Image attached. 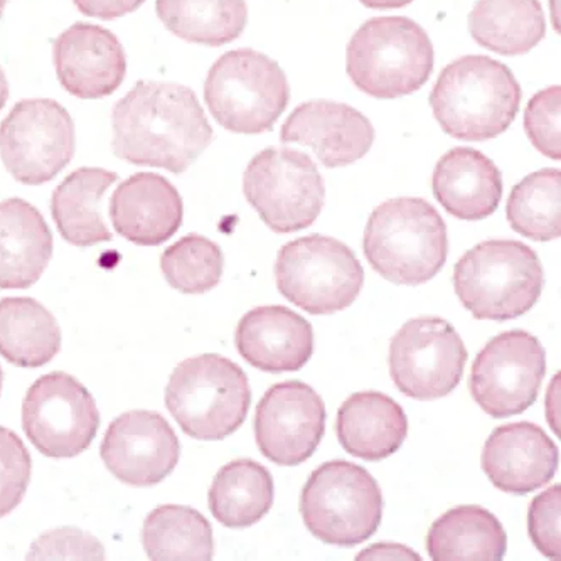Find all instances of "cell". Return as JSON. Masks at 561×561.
<instances>
[{
	"instance_id": "obj_40",
	"label": "cell",
	"mask_w": 561,
	"mask_h": 561,
	"mask_svg": "<svg viewBox=\"0 0 561 561\" xmlns=\"http://www.w3.org/2000/svg\"><path fill=\"white\" fill-rule=\"evenodd\" d=\"M369 9H400L412 4L413 0H359Z\"/></svg>"
},
{
	"instance_id": "obj_17",
	"label": "cell",
	"mask_w": 561,
	"mask_h": 561,
	"mask_svg": "<svg viewBox=\"0 0 561 561\" xmlns=\"http://www.w3.org/2000/svg\"><path fill=\"white\" fill-rule=\"evenodd\" d=\"M56 75L66 92L83 100L117 92L127 75L121 41L108 30L77 22L53 44Z\"/></svg>"
},
{
	"instance_id": "obj_21",
	"label": "cell",
	"mask_w": 561,
	"mask_h": 561,
	"mask_svg": "<svg viewBox=\"0 0 561 561\" xmlns=\"http://www.w3.org/2000/svg\"><path fill=\"white\" fill-rule=\"evenodd\" d=\"M234 343L244 362L262 371H299L312 357L313 331L287 307H256L241 318Z\"/></svg>"
},
{
	"instance_id": "obj_41",
	"label": "cell",
	"mask_w": 561,
	"mask_h": 561,
	"mask_svg": "<svg viewBox=\"0 0 561 561\" xmlns=\"http://www.w3.org/2000/svg\"><path fill=\"white\" fill-rule=\"evenodd\" d=\"M554 398L557 400H553V381H551L547 401L548 422H550L551 428L557 432V435H560V426H558V394Z\"/></svg>"
},
{
	"instance_id": "obj_38",
	"label": "cell",
	"mask_w": 561,
	"mask_h": 561,
	"mask_svg": "<svg viewBox=\"0 0 561 561\" xmlns=\"http://www.w3.org/2000/svg\"><path fill=\"white\" fill-rule=\"evenodd\" d=\"M73 2L84 15L112 21L137 11L146 0H73Z\"/></svg>"
},
{
	"instance_id": "obj_31",
	"label": "cell",
	"mask_w": 561,
	"mask_h": 561,
	"mask_svg": "<svg viewBox=\"0 0 561 561\" xmlns=\"http://www.w3.org/2000/svg\"><path fill=\"white\" fill-rule=\"evenodd\" d=\"M142 541L150 560H213L215 557L211 525L190 506L156 507L144 523Z\"/></svg>"
},
{
	"instance_id": "obj_7",
	"label": "cell",
	"mask_w": 561,
	"mask_h": 561,
	"mask_svg": "<svg viewBox=\"0 0 561 561\" xmlns=\"http://www.w3.org/2000/svg\"><path fill=\"white\" fill-rule=\"evenodd\" d=\"M205 100L215 121L243 136L268 131L290 100L277 61L253 49L225 53L209 70Z\"/></svg>"
},
{
	"instance_id": "obj_30",
	"label": "cell",
	"mask_w": 561,
	"mask_h": 561,
	"mask_svg": "<svg viewBox=\"0 0 561 561\" xmlns=\"http://www.w3.org/2000/svg\"><path fill=\"white\" fill-rule=\"evenodd\" d=\"M156 11L175 36L213 48L238 39L249 22L244 0H156Z\"/></svg>"
},
{
	"instance_id": "obj_25",
	"label": "cell",
	"mask_w": 561,
	"mask_h": 561,
	"mask_svg": "<svg viewBox=\"0 0 561 561\" xmlns=\"http://www.w3.org/2000/svg\"><path fill=\"white\" fill-rule=\"evenodd\" d=\"M117 172L81 168L56 187L51 213L59 233L75 247H95L112 241L102 215V199L117 183Z\"/></svg>"
},
{
	"instance_id": "obj_4",
	"label": "cell",
	"mask_w": 561,
	"mask_h": 561,
	"mask_svg": "<svg viewBox=\"0 0 561 561\" xmlns=\"http://www.w3.org/2000/svg\"><path fill=\"white\" fill-rule=\"evenodd\" d=\"M543 285L540 259L519 241L479 243L454 268L457 297L479 321L522 318L538 302Z\"/></svg>"
},
{
	"instance_id": "obj_36",
	"label": "cell",
	"mask_w": 561,
	"mask_h": 561,
	"mask_svg": "<svg viewBox=\"0 0 561 561\" xmlns=\"http://www.w3.org/2000/svg\"><path fill=\"white\" fill-rule=\"evenodd\" d=\"M27 560H105V548L95 536L78 528L44 533L27 551Z\"/></svg>"
},
{
	"instance_id": "obj_14",
	"label": "cell",
	"mask_w": 561,
	"mask_h": 561,
	"mask_svg": "<svg viewBox=\"0 0 561 561\" xmlns=\"http://www.w3.org/2000/svg\"><path fill=\"white\" fill-rule=\"evenodd\" d=\"M467 357L466 344L450 322L432 316L413 319L391 340V379L413 400H438L459 387Z\"/></svg>"
},
{
	"instance_id": "obj_1",
	"label": "cell",
	"mask_w": 561,
	"mask_h": 561,
	"mask_svg": "<svg viewBox=\"0 0 561 561\" xmlns=\"http://www.w3.org/2000/svg\"><path fill=\"white\" fill-rule=\"evenodd\" d=\"M114 152L134 165L183 174L213 140V128L191 88L139 81L115 105Z\"/></svg>"
},
{
	"instance_id": "obj_35",
	"label": "cell",
	"mask_w": 561,
	"mask_h": 561,
	"mask_svg": "<svg viewBox=\"0 0 561 561\" xmlns=\"http://www.w3.org/2000/svg\"><path fill=\"white\" fill-rule=\"evenodd\" d=\"M560 87H550L529 100L525 128L533 146L543 156L560 161Z\"/></svg>"
},
{
	"instance_id": "obj_20",
	"label": "cell",
	"mask_w": 561,
	"mask_h": 561,
	"mask_svg": "<svg viewBox=\"0 0 561 561\" xmlns=\"http://www.w3.org/2000/svg\"><path fill=\"white\" fill-rule=\"evenodd\" d=\"M181 194L168 179L152 172L131 175L115 190L110 218L130 243L157 247L171 240L183 225Z\"/></svg>"
},
{
	"instance_id": "obj_33",
	"label": "cell",
	"mask_w": 561,
	"mask_h": 561,
	"mask_svg": "<svg viewBox=\"0 0 561 561\" xmlns=\"http://www.w3.org/2000/svg\"><path fill=\"white\" fill-rule=\"evenodd\" d=\"M222 259L218 243L203 234H187L171 244L161 259L162 274L175 290L199 296L221 280Z\"/></svg>"
},
{
	"instance_id": "obj_26",
	"label": "cell",
	"mask_w": 561,
	"mask_h": 561,
	"mask_svg": "<svg viewBox=\"0 0 561 561\" xmlns=\"http://www.w3.org/2000/svg\"><path fill=\"white\" fill-rule=\"evenodd\" d=\"M426 550L435 561H500L506 554L507 536L491 511L467 504L432 525Z\"/></svg>"
},
{
	"instance_id": "obj_22",
	"label": "cell",
	"mask_w": 561,
	"mask_h": 561,
	"mask_svg": "<svg viewBox=\"0 0 561 561\" xmlns=\"http://www.w3.org/2000/svg\"><path fill=\"white\" fill-rule=\"evenodd\" d=\"M432 187L445 211L466 221H479L500 208L503 175L484 153L456 147L437 162Z\"/></svg>"
},
{
	"instance_id": "obj_32",
	"label": "cell",
	"mask_w": 561,
	"mask_h": 561,
	"mask_svg": "<svg viewBox=\"0 0 561 561\" xmlns=\"http://www.w3.org/2000/svg\"><path fill=\"white\" fill-rule=\"evenodd\" d=\"M560 169H541L511 191L506 215L516 233L535 241L560 238Z\"/></svg>"
},
{
	"instance_id": "obj_44",
	"label": "cell",
	"mask_w": 561,
	"mask_h": 561,
	"mask_svg": "<svg viewBox=\"0 0 561 561\" xmlns=\"http://www.w3.org/2000/svg\"><path fill=\"white\" fill-rule=\"evenodd\" d=\"M2 378H4V375H2V368H0V391H2Z\"/></svg>"
},
{
	"instance_id": "obj_3",
	"label": "cell",
	"mask_w": 561,
	"mask_h": 561,
	"mask_svg": "<svg viewBox=\"0 0 561 561\" xmlns=\"http://www.w3.org/2000/svg\"><path fill=\"white\" fill-rule=\"evenodd\" d=\"M365 255L373 271L391 284H426L447 262V227L425 199L387 201L369 216Z\"/></svg>"
},
{
	"instance_id": "obj_42",
	"label": "cell",
	"mask_w": 561,
	"mask_h": 561,
	"mask_svg": "<svg viewBox=\"0 0 561 561\" xmlns=\"http://www.w3.org/2000/svg\"><path fill=\"white\" fill-rule=\"evenodd\" d=\"M9 99V83L5 78L4 71L0 68V110L4 108L5 103Z\"/></svg>"
},
{
	"instance_id": "obj_12",
	"label": "cell",
	"mask_w": 561,
	"mask_h": 561,
	"mask_svg": "<svg viewBox=\"0 0 561 561\" xmlns=\"http://www.w3.org/2000/svg\"><path fill=\"white\" fill-rule=\"evenodd\" d=\"M100 413L92 393L62 371L41 376L22 403V428L49 459H73L95 440Z\"/></svg>"
},
{
	"instance_id": "obj_8",
	"label": "cell",
	"mask_w": 561,
	"mask_h": 561,
	"mask_svg": "<svg viewBox=\"0 0 561 561\" xmlns=\"http://www.w3.org/2000/svg\"><path fill=\"white\" fill-rule=\"evenodd\" d=\"M307 529L335 547L369 540L383 516V496L368 470L346 460H331L313 470L300 497Z\"/></svg>"
},
{
	"instance_id": "obj_18",
	"label": "cell",
	"mask_w": 561,
	"mask_h": 561,
	"mask_svg": "<svg viewBox=\"0 0 561 561\" xmlns=\"http://www.w3.org/2000/svg\"><path fill=\"white\" fill-rule=\"evenodd\" d=\"M280 140L310 147L325 168H346L369 152L375 128L353 106L312 100L294 110L282 127Z\"/></svg>"
},
{
	"instance_id": "obj_13",
	"label": "cell",
	"mask_w": 561,
	"mask_h": 561,
	"mask_svg": "<svg viewBox=\"0 0 561 561\" xmlns=\"http://www.w3.org/2000/svg\"><path fill=\"white\" fill-rule=\"evenodd\" d=\"M547 373V353L529 332H503L489 341L470 371V394L492 419H510L535 403Z\"/></svg>"
},
{
	"instance_id": "obj_2",
	"label": "cell",
	"mask_w": 561,
	"mask_h": 561,
	"mask_svg": "<svg viewBox=\"0 0 561 561\" xmlns=\"http://www.w3.org/2000/svg\"><path fill=\"white\" fill-rule=\"evenodd\" d=\"M431 105L447 136L482 142L501 136L513 124L522 105V87L503 62L463 56L442 71Z\"/></svg>"
},
{
	"instance_id": "obj_6",
	"label": "cell",
	"mask_w": 561,
	"mask_h": 561,
	"mask_svg": "<svg viewBox=\"0 0 561 561\" xmlns=\"http://www.w3.org/2000/svg\"><path fill=\"white\" fill-rule=\"evenodd\" d=\"M434 61L431 37L409 18L369 19L347 46V75L375 99L419 92L431 78Z\"/></svg>"
},
{
	"instance_id": "obj_34",
	"label": "cell",
	"mask_w": 561,
	"mask_h": 561,
	"mask_svg": "<svg viewBox=\"0 0 561 561\" xmlns=\"http://www.w3.org/2000/svg\"><path fill=\"white\" fill-rule=\"evenodd\" d=\"M30 453L14 432L0 426V518L21 504L31 481Z\"/></svg>"
},
{
	"instance_id": "obj_28",
	"label": "cell",
	"mask_w": 561,
	"mask_h": 561,
	"mask_svg": "<svg viewBox=\"0 0 561 561\" xmlns=\"http://www.w3.org/2000/svg\"><path fill=\"white\" fill-rule=\"evenodd\" d=\"M474 41L504 56L526 55L547 33L538 0H478L469 15Z\"/></svg>"
},
{
	"instance_id": "obj_39",
	"label": "cell",
	"mask_w": 561,
	"mask_h": 561,
	"mask_svg": "<svg viewBox=\"0 0 561 561\" xmlns=\"http://www.w3.org/2000/svg\"><path fill=\"white\" fill-rule=\"evenodd\" d=\"M356 560H422V557L403 545L379 543L363 550Z\"/></svg>"
},
{
	"instance_id": "obj_29",
	"label": "cell",
	"mask_w": 561,
	"mask_h": 561,
	"mask_svg": "<svg viewBox=\"0 0 561 561\" xmlns=\"http://www.w3.org/2000/svg\"><path fill=\"white\" fill-rule=\"evenodd\" d=\"M274 506L271 472L250 459H238L219 469L209 489V510L227 528H250Z\"/></svg>"
},
{
	"instance_id": "obj_10",
	"label": "cell",
	"mask_w": 561,
	"mask_h": 561,
	"mask_svg": "<svg viewBox=\"0 0 561 561\" xmlns=\"http://www.w3.org/2000/svg\"><path fill=\"white\" fill-rule=\"evenodd\" d=\"M243 193L275 233L306 230L321 215L324 183L316 162L294 149L262 150L243 175Z\"/></svg>"
},
{
	"instance_id": "obj_27",
	"label": "cell",
	"mask_w": 561,
	"mask_h": 561,
	"mask_svg": "<svg viewBox=\"0 0 561 561\" xmlns=\"http://www.w3.org/2000/svg\"><path fill=\"white\" fill-rule=\"evenodd\" d=\"M61 350V329L43 304L30 297L0 300V354L19 368H41Z\"/></svg>"
},
{
	"instance_id": "obj_9",
	"label": "cell",
	"mask_w": 561,
	"mask_h": 561,
	"mask_svg": "<svg viewBox=\"0 0 561 561\" xmlns=\"http://www.w3.org/2000/svg\"><path fill=\"white\" fill-rule=\"evenodd\" d=\"M282 296L312 316H331L353 306L365 271L347 244L310 234L284 244L275 262Z\"/></svg>"
},
{
	"instance_id": "obj_11",
	"label": "cell",
	"mask_w": 561,
	"mask_h": 561,
	"mask_svg": "<svg viewBox=\"0 0 561 561\" xmlns=\"http://www.w3.org/2000/svg\"><path fill=\"white\" fill-rule=\"evenodd\" d=\"M77 149L68 110L51 99L22 100L0 124V161L26 186L49 183Z\"/></svg>"
},
{
	"instance_id": "obj_23",
	"label": "cell",
	"mask_w": 561,
	"mask_h": 561,
	"mask_svg": "<svg viewBox=\"0 0 561 561\" xmlns=\"http://www.w3.org/2000/svg\"><path fill=\"white\" fill-rule=\"evenodd\" d=\"M335 432L344 450L357 459H388L409 435V419L393 398L379 391L351 394L335 420Z\"/></svg>"
},
{
	"instance_id": "obj_43",
	"label": "cell",
	"mask_w": 561,
	"mask_h": 561,
	"mask_svg": "<svg viewBox=\"0 0 561 561\" xmlns=\"http://www.w3.org/2000/svg\"><path fill=\"white\" fill-rule=\"evenodd\" d=\"M5 4H8V0H0V18H2V12H4Z\"/></svg>"
},
{
	"instance_id": "obj_5",
	"label": "cell",
	"mask_w": 561,
	"mask_h": 561,
	"mask_svg": "<svg viewBox=\"0 0 561 561\" xmlns=\"http://www.w3.org/2000/svg\"><path fill=\"white\" fill-rule=\"evenodd\" d=\"M252 388L243 369L219 354H201L178 365L165 388V407L184 434L222 440L243 425Z\"/></svg>"
},
{
	"instance_id": "obj_19",
	"label": "cell",
	"mask_w": 561,
	"mask_h": 561,
	"mask_svg": "<svg viewBox=\"0 0 561 561\" xmlns=\"http://www.w3.org/2000/svg\"><path fill=\"white\" fill-rule=\"evenodd\" d=\"M482 469L500 491L525 496L550 484L558 470V448L541 426L507 423L489 435Z\"/></svg>"
},
{
	"instance_id": "obj_24",
	"label": "cell",
	"mask_w": 561,
	"mask_h": 561,
	"mask_svg": "<svg viewBox=\"0 0 561 561\" xmlns=\"http://www.w3.org/2000/svg\"><path fill=\"white\" fill-rule=\"evenodd\" d=\"M53 256V234L27 201L0 203V288H30L43 277Z\"/></svg>"
},
{
	"instance_id": "obj_16",
	"label": "cell",
	"mask_w": 561,
	"mask_h": 561,
	"mask_svg": "<svg viewBox=\"0 0 561 561\" xmlns=\"http://www.w3.org/2000/svg\"><path fill=\"white\" fill-rule=\"evenodd\" d=\"M179 438L164 416L149 410L110 423L100 448L106 469L131 488L161 484L179 462Z\"/></svg>"
},
{
	"instance_id": "obj_15",
	"label": "cell",
	"mask_w": 561,
	"mask_h": 561,
	"mask_svg": "<svg viewBox=\"0 0 561 561\" xmlns=\"http://www.w3.org/2000/svg\"><path fill=\"white\" fill-rule=\"evenodd\" d=\"M325 405L302 381L274 385L256 407L255 438L263 457L277 466L306 462L325 432Z\"/></svg>"
},
{
	"instance_id": "obj_37",
	"label": "cell",
	"mask_w": 561,
	"mask_h": 561,
	"mask_svg": "<svg viewBox=\"0 0 561 561\" xmlns=\"http://www.w3.org/2000/svg\"><path fill=\"white\" fill-rule=\"evenodd\" d=\"M560 484L551 485L531 501L528 529L533 543L550 560H560Z\"/></svg>"
}]
</instances>
